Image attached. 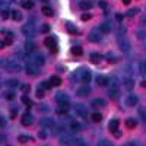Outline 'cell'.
I'll return each mask as SVG.
<instances>
[{
	"instance_id": "obj_1",
	"label": "cell",
	"mask_w": 146,
	"mask_h": 146,
	"mask_svg": "<svg viewBox=\"0 0 146 146\" xmlns=\"http://www.w3.org/2000/svg\"><path fill=\"white\" fill-rule=\"evenodd\" d=\"M76 76H78L79 80L83 82V83L91 82V72H89L88 69H85V67H80V69L76 72Z\"/></svg>"
},
{
	"instance_id": "obj_2",
	"label": "cell",
	"mask_w": 146,
	"mask_h": 146,
	"mask_svg": "<svg viewBox=\"0 0 146 146\" xmlns=\"http://www.w3.org/2000/svg\"><path fill=\"white\" fill-rule=\"evenodd\" d=\"M5 64H6V67H7V70L9 72H21V64L16 62L15 58H7L6 62H5Z\"/></svg>"
},
{
	"instance_id": "obj_3",
	"label": "cell",
	"mask_w": 146,
	"mask_h": 146,
	"mask_svg": "<svg viewBox=\"0 0 146 146\" xmlns=\"http://www.w3.org/2000/svg\"><path fill=\"white\" fill-rule=\"evenodd\" d=\"M21 31H22V34L25 35V36H28V38H31V36L35 35V27H34V23H31V22L25 23Z\"/></svg>"
},
{
	"instance_id": "obj_4",
	"label": "cell",
	"mask_w": 146,
	"mask_h": 146,
	"mask_svg": "<svg viewBox=\"0 0 146 146\" xmlns=\"http://www.w3.org/2000/svg\"><path fill=\"white\" fill-rule=\"evenodd\" d=\"M25 69H27V73L29 76H35V75H38V73H40V66L35 64L34 62H28Z\"/></svg>"
},
{
	"instance_id": "obj_5",
	"label": "cell",
	"mask_w": 146,
	"mask_h": 146,
	"mask_svg": "<svg viewBox=\"0 0 146 146\" xmlns=\"http://www.w3.org/2000/svg\"><path fill=\"white\" fill-rule=\"evenodd\" d=\"M137 95H135V94H129L127 96H126V100H124V104L127 105V107H135V105H137Z\"/></svg>"
},
{
	"instance_id": "obj_6",
	"label": "cell",
	"mask_w": 146,
	"mask_h": 146,
	"mask_svg": "<svg viewBox=\"0 0 146 146\" xmlns=\"http://www.w3.org/2000/svg\"><path fill=\"white\" fill-rule=\"evenodd\" d=\"M101 38H102V35H101V32H100L98 29L91 31V34L88 35V40H89L91 42H100Z\"/></svg>"
},
{
	"instance_id": "obj_7",
	"label": "cell",
	"mask_w": 146,
	"mask_h": 146,
	"mask_svg": "<svg viewBox=\"0 0 146 146\" xmlns=\"http://www.w3.org/2000/svg\"><path fill=\"white\" fill-rule=\"evenodd\" d=\"M69 108H70L69 102H58V107L56 108V113L60 114V115H64V114H67Z\"/></svg>"
},
{
	"instance_id": "obj_8",
	"label": "cell",
	"mask_w": 146,
	"mask_h": 146,
	"mask_svg": "<svg viewBox=\"0 0 146 146\" xmlns=\"http://www.w3.org/2000/svg\"><path fill=\"white\" fill-rule=\"evenodd\" d=\"M40 124H41V127H44V129H53L54 127V120L53 118H50V117H44L41 121H40Z\"/></svg>"
},
{
	"instance_id": "obj_9",
	"label": "cell",
	"mask_w": 146,
	"mask_h": 146,
	"mask_svg": "<svg viewBox=\"0 0 146 146\" xmlns=\"http://www.w3.org/2000/svg\"><path fill=\"white\" fill-rule=\"evenodd\" d=\"M75 111H76V114L79 117H86L88 115V108L85 107V104H78L75 107Z\"/></svg>"
},
{
	"instance_id": "obj_10",
	"label": "cell",
	"mask_w": 146,
	"mask_h": 146,
	"mask_svg": "<svg viewBox=\"0 0 146 146\" xmlns=\"http://www.w3.org/2000/svg\"><path fill=\"white\" fill-rule=\"evenodd\" d=\"M60 142H62L63 145H76V137H73L70 135H63Z\"/></svg>"
},
{
	"instance_id": "obj_11",
	"label": "cell",
	"mask_w": 146,
	"mask_h": 146,
	"mask_svg": "<svg viewBox=\"0 0 146 146\" xmlns=\"http://www.w3.org/2000/svg\"><path fill=\"white\" fill-rule=\"evenodd\" d=\"M21 121H22V124H23V126H31V124H32V121H34V118H32V115H31L29 113H25V114L22 115Z\"/></svg>"
},
{
	"instance_id": "obj_12",
	"label": "cell",
	"mask_w": 146,
	"mask_h": 146,
	"mask_svg": "<svg viewBox=\"0 0 146 146\" xmlns=\"http://www.w3.org/2000/svg\"><path fill=\"white\" fill-rule=\"evenodd\" d=\"M88 94H91V88L89 86H80V88H78V91H76V95L78 96H86Z\"/></svg>"
},
{
	"instance_id": "obj_13",
	"label": "cell",
	"mask_w": 146,
	"mask_h": 146,
	"mask_svg": "<svg viewBox=\"0 0 146 146\" xmlns=\"http://www.w3.org/2000/svg\"><path fill=\"white\" fill-rule=\"evenodd\" d=\"M56 101L57 102H69V96L64 92H57L56 94Z\"/></svg>"
},
{
	"instance_id": "obj_14",
	"label": "cell",
	"mask_w": 146,
	"mask_h": 146,
	"mask_svg": "<svg viewBox=\"0 0 146 146\" xmlns=\"http://www.w3.org/2000/svg\"><path fill=\"white\" fill-rule=\"evenodd\" d=\"M108 78L107 76H102V75H98L96 76V83L100 85V86H108Z\"/></svg>"
},
{
	"instance_id": "obj_15",
	"label": "cell",
	"mask_w": 146,
	"mask_h": 146,
	"mask_svg": "<svg viewBox=\"0 0 146 146\" xmlns=\"http://www.w3.org/2000/svg\"><path fill=\"white\" fill-rule=\"evenodd\" d=\"M118 45H120V50L121 51H130V42L129 41H126V40H120L118 41Z\"/></svg>"
},
{
	"instance_id": "obj_16",
	"label": "cell",
	"mask_w": 146,
	"mask_h": 146,
	"mask_svg": "<svg viewBox=\"0 0 146 146\" xmlns=\"http://www.w3.org/2000/svg\"><path fill=\"white\" fill-rule=\"evenodd\" d=\"M69 129H70L72 131H79V130L82 129V126L79 124V121H76V120H72L70 123H69Z\"/></svg>"
},
{
	"instance_id": "obj_17",
	"label": "cell",
	"mask_w": 146,
	"mask_h": 146,
	"mask_svg": "<svg viewBox=\"0 0 146 146\" xmlns=\"http://www.w3.org/2000/svg\"><path fill=\"white\" fill-rule=\"evenodd\" d=\"M79 7L82 10H89L92 7V2L91 0H82V2H79Z\"/></svg>"
},
{
	"instance_id": "obj_18",
	"label": "cell",
	"mask_w": 146,
	"mask_h": 146,
	"mask_svg": "<svg viewBox=\"0 0 146 146\" xmlns=\"http://www.w3.org/2000/svg\"><path fill=\"white\" fill-rule=\"evenodd\" d=\"M108 95H110V98H117V96H118V85H117V83L113 85V86L110 88Z\"/></svg>"
},
{
	"instance_id": "obj_19",
	"label": "cell",
	"mask_w": 146,
	"mask_h": 146,
	"mask_svg": "<svg viewBox=\"0 0 146 146\" xmlns=\"http://www.w3.org/2000/svg\"><path fill=\"white\" fill-rule=\"evenodd\" d=\"M100 29H101V32H104V34L111 32V23H110L108 21H107V22H102L101 27H100Z\"/></svg>"
},
{
	"instance_id": "obj_20",
	"label": "cell",
	"mask_w": 146,
	"mask_h": 146,
	"mask_svg": "<svg viewBox=\"0 0 146 146\" xmlns=\"http://www.w3.org/2000/svg\"><path fill=\"white\" fill-rule=\"evenodd\" d=\"M32 62H34L35 64L41 66V64H44V57H42L41 54H35V56H32Z\"/></svg>"
},
{
	"instance_id": "obj_21",
	"label": "cell",
	"mask_w": 146,
	"mask_h": 146,
	"mask_svg": "<svg viewBox=\"0 0 146 146\" xmlns=\"http://www.w3.org/2000/svg\"><path fill=\"white\" fill-rule=\"evenodd\" d=\"M89 58H91L92 63H100V60L102 58V56L100 53H91L89 54Z\"/></svg>"
},
{
	"instance_id": "obj_22",
	"label": "cell",
	"mask_w": 146,
	"mask_h": 146,
	"mask_svg": "<svg viewBox=\"0 0 146 146\" xmlns=\"http://www.w3.org/2000/svg\"><path fill=\"white\" fill-rule=\"evenodd\" d=\"M44 45L45 47H54L56 45V38L54 36H47V38L44 40Z\"/></svg>"
},
{
	"instance_id": "obj_23",
	"label": "cell",
	"mask_w": 146,
	"mask_h": 146,
	"mask_svg": "<svg viewBox=\"0 0 146 146\" xmlns=\"http://www.w3.org/2000/svg\"><path fill=\"white\" fill-rule=\"evenodd\" d=\"M136 126H137V121H136L135 118L130 117V118L126 120V127H127V129H135Z\"/></svg>"
},
{
	"instance_id": "obj_24",
	"label": "cell",
	"mask_w": 146,
	"mask_h": 146,
	"mask_svg": "<svg viewBox=\"0 0 146 146\" xmlns=\"http://www.w3.org/2000/svg\"><path fill=\"white\" fill-rule=\"evenodd\" d=\"M50 83H51V86H60V85H62V79L54 75V76L50 78Z\"/></svg>"
},
{
	"instance_id": "obj_25",
	"label": "cell",
	"mask_w": 146,
	"mask_h": 146,
	"mask_svg": "<svg viewBox=\"0 0 146 146\" xmlns=\"http://www.w3.org/2000/svg\"><path fill=\"white\" fill-rule=\"evenodd\" d=\"M25 51L27 53H34L35 51V44L32 41H27L25 42Z\"/></svg>"
},
{
	"instance_id": "obj_26",
	"label": "cell",
	"mask_w": 146,
	"mask_h": 146,
	"mask_svg": "<svg viewBox=\"0 0 146 146\" xmlns=\"http://www.w3.org/2000/svg\"><path fill=\"white\" fill-rule=\"evenodd\" d=\"M66 29H67V32H70L72 35H76V34H78V29H76L75 25H73V23H70V22L66 23Z\"/></svg>"
},
{
	"instance_id": "obj_27",
	"label": "cell",
	"mask_w": 146,
	"mask_h": 146,
	"mask_svg": "<svg viewBox=\"0 0 146 146\" xmlns=\"http://www.w3.org/2000/svg\"><path fill=\"white\" fill-rule=\"evenodd\" d=\"M41 12H42L45 16H53V15H54V10H53L51 7H48V6H42Z\"/></svg>"
},
{
	"instance_id": "obj_28",
	"label": "cell",
	"mask_w": 146,
	"mask_h": 146,
	"mask_svg": "<svg viewBox=\"0 0 146 146\" xmlns=\"http://www.w3.org/2000/svg\"><path fill=\"white\" fill-rule=\"evenodd\" d=\"M83 50H82V47L80 45H75V47H72V54L73 56H82Z\"/></svg>"
},
{
	"instance_id": "obj_29",
	"label": "cell",
	"mask_w": 146,
	"mask_h": 146,
	"mask_svg": "<svg viewBox=\"0 0 146 146\" xmlns=\"http://www.w3.org/2000/svg\"><path fill=\"white\" fill-rule=\"evenodd\" d=\"M21 6H22L23 9H32V7H34V2H32V0H22Z\"/></svg>"
},
{
	"instance_id": "obj_30",
	"label": "cell",
	"mask_w": 146,
	"mask_h": 146,
	"mask_svg": "<svg viewBox=\"0 0 146 146\" xmlns=\"http://www.w3.org/2000/svg\"><path fill=\"white\" fill-rule=\"evenodd\" d=\"M6 85H7V86H10V88H16V86H19V80L18 79H7L6 80Z\"/></svg>"
},
{
	"instance_id": "obj_31",
	"label": "cell",
	"mask_w": 146,
	"mask_h": 146,
	"mask_svg": "<svg viewBox=\"0 0 146 146\" xmlns=\"http://www.w3.org/2000/svg\"><path fill=\"white\" fill-rule=\"evenodd\" d=\"M118 124H120V121H118L117 118H113V120L108 123V127H110V130H114V129H118Z\"/></svg>"
},
{
	"instance_id": "obj_32",
	"label": "cell",
	"mask_w": 146,
	"mask_h": 146,
	"mask_svg": "<svg viewBox=\"0 0 146 146\" xmlns=\"http://www.w3.org/2000/svg\"><path fill=\"white\" fill-rule=\"evenodd\" d=\"M104 105H105V101L102 98H96V100L92 101V107H95V108L96 107H104Z\"/></svg>"
},
{
	"instance_id": "obj_33",
	"label": "cell",
	"mask_w": 146,
	"mask_h": 146,
	"mask_svg": "<svg viewBox=\"0 0 146 146\" xmlns=\"http://www.w3.org/2000/svg\"><path fill=\"white\" fill-rule=\"evenodd\" d=\"M91 120L95 121V123H100V121H102V114L101 113H94L91 115Z\"/></svg>"
},
{
	"instance_id": "obj_34",
	"label": "cell",
	"mask_w": 146,
	"mask_h": 146,
	"mask_svg": "<svg viewBox=\"0 0 146 146\" xmlns=\"http://www.w3.org/2000/svg\"><path fill=\"white\" fill-rule=\"evenodd\" d=\"M10 15H12V18H13L15 21H18V22L22 19V13H21L19 10H12V12H10Z\"/></svg>"
},
{
	"instance_id": "obj_35",
	"label": "cell",
	"mask_w": 146,
	"mask_h": 146,
	"mask_svg": "<svg viewBox=\"0 0 146 146\" xmlns=\"http://www.w3.org/2000/svg\"><path fill=\"white\" fill-rule=\"evenodd\" d=\"M18 140H19V143H27V142L32 140V137H31V136H27V135H21V136L18 137Z\"/></svg>"
},
{
	"instance_id": "obj_36",
	"label": "cell",
	"mask_w": 146,
	"mask_h": 146,
	"mask_svg": "<svg viewBox=\"0 0 146 146\" xmlns=\"http://www.w3.org/2000/svg\"><path fill=\"white\" fill-rule=\"evenodd\" d=\"M13 42V32H7V36L5 38V44H12Z\"/></svg>"
},
{
	"instance_id": "obj_37",
	"label": "cell",
	"mask_w": 146,
	"mask_h": 146,
	"mask_svg": "<svg viewBox=\"0 0 146 146\" xmlns=\"http://www.w3.org/2000/svg\"><path fill=\"white\" fill-rule=\"evenodd\" d=\"M139 115L143 121H146V107H140L139 108Z\"/></svg>"
},
{
	"instance_id": "obj_38",
	"label": "cell",
	"mask_w": 146,
	"mask_h": 146,
	"mask_svg": "<svg viewBox=\"0 0 146 146\" xmlns=\"http://www.w3.org/2000/svg\"><path fill=\"white\" fill-rule=\"evenodd\" d=\"M35 95L38 96V98H44V95H45V89L42 88V86H40L38 89H36V92H35Z\"/></svg>"
},
{
	"instance_id": "obj_39",
	"label": "cell",
	"mask_w": 146,
	"mask_h": 146,
	"mask_svg": "<svg viewBox=\"0 0 146 146\" xmlns=\"http://www.w3.org/2000/svg\"><path fill=\"white\" fill-rule=\"evenodd\" d=\"M124 86L130 91L133 86H135V83H133V79H126V80H124Z\"/></svg>"
},
{
	"instance_id": "obj_40",
	"label": "cell",
	"mask_w": 146,
	"mask_h": 146,
	"mask_svg": "<svg viewBox=\"0 0 146 146\" xmlns=\"http://www.w3.org/2000/svg\"><path fill=\"white\" fill-rule=\"evenodd\" d=\"M22 102L25 104V105H27L28 108H31V107L34 105V104H32V101H31V100L28 98V96H22Z\"/></svg>"
},
{
	"instance_id": "obj_41",
	"label": "cell",
	"mask_w": 146,
	"mask_h": 146,
	"mask_svg": "<svg viewBox=\"0 0 146 146\" xmlns=\"http://www.w3.org/2000/svg\"><path fill=\"white\" fill-rule=\"evenodd\" d=\"M5 98H6L7 101H12V100L15 98V92H13V91H7V92L5 94Z\"/></svg>"
},
{
	"instance_id": "obj_42",
	"label": "cell",
	"mask_w": 146,
	"mask_h": 146,
	"mask_svg": "<svg viewBox=\"0 0 146 146\" xmlns=\"http://www.w3.org/2000/svg\"><path fill=\"white\" fill-rule=\"evenodd\" d=\"M137 12H139V10H137V9H130V10H129V12H127V13H126V15H127V16H129V18H131V16H135V15H136V13H137Z\"/></svg>"
},
{
	"instance_id": "obj_43",
	"label": "cell",
	"mask_w": 146,
	"mask_h": 146,
	"mask_svg": "<svg viewBox=\"0 0 146 146\" xmlns=\"http://www.w3.org/2000/svg\"><path fill=\"white\" fill-rule=\"evenodd\" d=\"M108 62H110V63H115V62H117V57L113 56L111 53H108Z\"/></svg>"
},
{
	"instance_id": "obj_44",
	"label": "cell",
	"mask_w": 146,
	"mask_h": 146,
	"mask_svg": "<svg viewBox=\"0 0 146 146\" xmlns=\"http://www.w3.org/2000/svg\"><path fill=\"white\" fill-rule=\"evenodd\" d=\"M98 145H100V146H102V145H104V146H111V142H108V140L102 139V140H100V142H98Z\"/></svg>"
},
{
	"instance_id": "obj_45",
	"label": "cell",
	"mask_w": 146,
	"mask_h": 146,
	"mask_svg": "<svg viewBox=\"0 0 146 146\" xmlns=\"http://www.w3.org/2000/svg\"><path fill=\"white\" fill-rule=\"evenodd\" d=\"M137 38L139 40H145V31L143 29H139L137 31Z\"/></svg>"
},
{
	"instance_id": "obj_46",
	"label": "cell",
	"mask_w": 146,
	"mask_h": 146,
	"mask_svg": "<svg viewBox=\"0 0 146 146\" xmlns=\"http://www.w3.org/2000/svg\"><path fill=\"white\" fill-rule=\"evenodd\" d=\"M40 86H42L44 89H50V88H51V83H50V82H42Z\"/></svg>"
},
{
	"instance_id": "obj_47",
	"label": "cell",
	"mask_w": 146,
	"mask_h": 146,
	"mask_svg": "<svg viewBox=\"0 0 146 146\" xmlns=\"http://www.w3.org/2000/svg\"><path fill=\"white\" fill-rule=\"evenodd\" d=\"M48 31H50V27H48L47 23H42L41 25V32H48Z\"/></svg>"
},
{
	"instance_id": "obj_48",
	"label": "cell",
	"mask_w": 146,
	"mask_h": 146,
	"mask_svg": "<svg viewBox=\"0 0 146 146\" xmlns=\"http://www.w3.org/2000/svg\"><path fill=\"white\" fill-rule=\"evenodd\" d=\"M5 127H6V120L0 115V129H5Z\"/></svg>"
},
{
	"instance_id": "obj_49",
	"label": "cell",
	"mask_w": 146,
	"mask_h": 146,
	"mask_svg": "<svg viewBox=\"0 0 146 146\" xmlns=\"http://www.w3.org/2000/svg\"><path fill=\"white\" fill-rule=\"evenodd\" d=\"M9 15H10V12H9V10H2V18H3V19H7Z\"/></svg>"
},
{
	"instance_id": "obj_50",
	"label": "cell",
	"mask_w": 146,
	"mask_h": 146,
	"mask_svg": "<svg viewBox=\"0 0 146 146\" xmlns=\"http://www.w3.org/2000/svg\"><path fill=\"white\" fill-rule=\"evenodd\" d=\"M111 133L115 136V137H121V131L120 130H117V129H114V130H111Z\"/></svg>"
},
{
	"instance_id": "obj_51",
	"label": "cell",
	"mask_w": 146,
	"mask_h": 146,
	"mask_svg": "<svg viewBox=\"0 0 146 146\" xmlns=\"http://www.w3.org/2000/svg\"><path fill=\"white\" fill-rule=\"evenodd\" d=\"M16 57H19L21 60H27V56L23 53H21V51H16Z\"/></svg>"
},
{
	"instance_id": "obj_52",
	"label": "cell",
	"mask_w": 146,
	"mask_h": 146,
	"mask_svg": "<svg viewBox=\"0 0 146 146\" xmlns=\"http://www.w3.org/2000/svg\"><path fill=\"white\" fill-rule=\"evenodd\" d=\"M140 72L143 73V75H146V62L142 63V66H140Z\"/></svg>"
},
{
	"instance_id": "obj_53",
	"label": "cell",
	"mask_w": 146,
	"mask_h": 146,
	"mask_svg": "<svg viewBox=\"0 0 146 146\" xmlns=\"http://www.w3.org/2000/svg\"><path fill=\"white\" fill-rule=\"evenodd\" d=\"M118 35L121 36V35H126V28L124 27H120V29H118Z\"/></svg>"
},
{
	"instance_id": "obj_54",
	"label": "cell",
	"mask_w": 146,
	"mask_h": 146,
	"mask_svg": "<svg viewBox=\"0 0 146 146\" xmlns=\"http://www.w3.org/2000/svg\"><path fill=\"white\" fill-rule=\"evenodd\" d=\"M38 137H40V139H45V137H47V133H45L44 130H41V131L38 133Z\"/></svg>"
},
{
	"instance_id": "obj_55",
	"label": "cell",
	"mask_w": 146,
	"mask_h": 146,
	"mask_svg": "<svg viewBox=\"0 0 146 146\" xmlns=\"http://www.w3.org/2000/svg\"><path fill=\"white\" fill-rule=\"evenodd\" d=\"M91 19V13H83L82 15V21H89Z\"/></svg>"
},
{
	"instance_id": "obj_56",
	"label": "cell",
	"mask_w": 146,
	"mask_h": 146,
	"mask_svg": "<svg viewBox=\"0 0 146 146\" xmlns=\"http://www.w3.org/2000/svg\"><path fill=\"white\" fill-rule=\"evenodd\" d=\"M100 7L101 9H107V3L104 2V0H101V2H100Z\"/></svg>"
},
{
	"instance_id": "obj_57",
	"label": "cell",
	"mask_w": 146,
	"mask_h": 146,
	"mask_svg": "<svg viewBox=\"0 0 146 146\" xmlns=\"http://www.w3.org/2000/svg\"><path fill=\"white\" fill-rule=\"evenodd\" d=\"M10 118H16V110H12V113H10Z\"/></svg>"
},
{
	"instance_id": "obj_58",
	"label": "cell",
	"mask_w": 146,
	"mask_h": 146,
	"mask_svg": "<svg viewBox=\"0 0 146 146\" xmlns=\"http://www.w3.org/2000/svg\"><path fill=\"white\" fill-rule=\"evenodd\" d=\"M115 19H117L118 22H121V21H123V15H120V13H117V15H115Z\"/></svg>"
},
{
	"instance_id": "obj_59",
	"label": "cell",
	"mask_w": 146,
	"mask_h": 146,
	"mask_svg": "<svg viewBox=\"0 0 146 146\" xmlns=\"http://www.w3.org/2000/svg\"><path fill=\"white\" fill-rule=\"evenodd\" d=\"M0 142H2V143H6V137H5L3 135H0Z\"/></svg>"
},
{
	"instance_id": "obj_60",
	"label": "cell",
	"mask_w": 146,
	"mask_h": 146,
	"mask_svg": "<svg viewBox=\"0 0 146 146\" xmlns=\"http://www.w3.org/2000/svg\"><path fill=\"white\" fill-rule=\"evenodd\" d=\"M5 41H2V40H0V50H3V48H5Z\"/></svg>"
},
{
	"instance_id": "obj_61",
	"label": "cell",
	"mask_w": 146,
	"mask_h": 146,
	"mask_svg": "<svg viewBox=\"0 0 146 146\" xmlns=\"http://www.w3.org/2000/svg\"><path fill=\"white\" fill-rule=\"evenodd\" d=\"M40 111H48V107H40Z\"/></svg>"
},
{
	"instance_id": "obj_62",
	"label": "cell",
	"mask_w": 146,
	"mask_h": 146,
	"mask_svg": "<svg viewBox=\"0 0 146 146\" xmlns=\"http://www.w3.org/2000/svg\"><path fill=\"white\" fill-rule=\"evenodd\" d=\"M140 86H142V88H146V79L140 82Z\"/></svg>"
},
{
	"instance_id": "obj_63",
	"label": "cell",
	"mask_w": 146,
	"mask_h": 146,
	"mask_svg": "<svg viewBox=\"0 0 146 146\" xmlns=\"http://www.w3.org/2000/svg\"><path fill=\"white\" fill-rule=\"evenodd\" d=\"M121 2H123V3H124V5H129V3H130V2H131V0H121Z\"/></svg>"
}]
</instances>
